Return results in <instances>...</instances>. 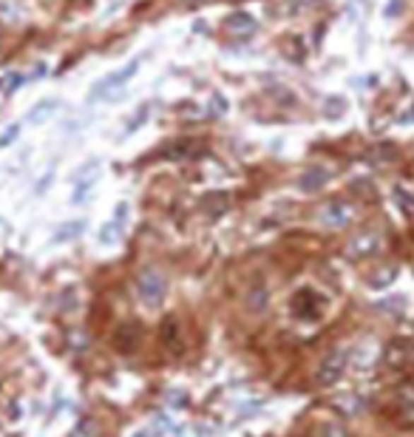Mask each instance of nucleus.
Segmentation results:
<instances>
[{
	"label": "nucleus",
	"instance_id": "obj_1",
	"mask_svg": "<svg viewBox=\"0 0 414 437\" xmlns=\"http://www.w3.org/2000/svg\"><path fill=\"white\" fill-rule=\"evenodd\" d=\"M346 366H349V352H346V349H335V352H329V355L321 361V366H318V383H321V386H332V383H338V380L343 378Z\"/></svg>",
	"mask_w": 414,
	"mask_h": 437
},
{
	"label": "nucleus",
	"instance_id": "obj_2",
	"mask_svg": "<svg viewBox=\"0 0 414 437\" xmlns=\"http://www.w3.org/2000/svg\"><path fill=\"white\" fill-rule=\"evenodd\" d=\"M136 290H139V298H142L145 304L156 307V304H162V301H165L167 281H165V279H162L156 270H145V273L139 276V284H136Z\"/></svg>",
	"mask_w": 414,
	"mask_h": 437
},
{
	"label": "nucleus",
	"instance_id": "obj_3",
	"mask_svg": "<svg viewBox=\"0 0 414 437\" xmlns=\"http://www.w3.org/2000/svg\"><path fill=\"white\" fill-rule=\"evenodd\" d=\"M136 69H139V60H131V63H128V66H122L119 71H114V74H105V77H102V80H100V83H97V86L88 91V100L94 103V100H102V97H108V94H111L114 88H119V86H122L128 77H134V71H136Z\"/></svg>",
	"mask_w": 414,
	"mask_h": 437
},
{
	"label": "nucleus",
	"instance_id": "obj_4",
	"mask_svg": "<svg viewBox=\"0 0 414 437\" xmlns=\"http://www.w3.org/2000/svg\"><path fill=\"white\" fill-rule=\"evenodd\" d=\"M352 218H355V210H352L349 202H329L321 210V225L332 228V231H341V228L352 225Z\"/></svg>",
	"mask_w": 414,
	"mask_h": 437
},
{
	"label": "nucleus",
	"instance_id": "obj_5",
	"mask_svg": "<svg viewBox=\"0 0 414 437\" xmlns=\"http://www.w3.org/2000/svg\"><path fill=\"white\" fill-rule=\"evenodd\" d=\"M136 344H139V327L125 324V327L117 330V335H114V349H117V352L131 355V352L136 349Z\"/></svg>",
	"mask_w": 414,
	"mask_h": 437
},
{
	"label": "nucleus",
	"instance_id": "obj_6",
	"mask_svg": "<svg viewBox=\"0 0 414 437\" xmlns=\"http://www.w3.org/2000/svg\"><path fill=\"white\" fill-rule=\"evenodd\" d=\"M394 406H397V417L408 426H414V386H403L394 397Z\"/></svg>",
	"mask_w": 414,
	"mask_h": 437
},
{
	"label": "nucleus",
	"instance_id": "obj_7",
	"mask_svg": "<svg viewBox=\"0 0 414 437\" xmlns=\"http://www.w3.org/2000/svg\"><path fill=\"white\" fill-rule=\"evenodd\" d=\"M162 344L170 352H179L182 349V330H179V321L176 318H165L162 321Z\"/></svg>",
	"mask_w": 414,
	"mask_h": 437
},
{
	"label": "nucleus",
	"instance_id": "obj_8",
	"mask_svg": "<svg viewBox=\"0 0 414 437\" xmlns=\"http://www.w3.org/2000/svg\"><path fill=\"white\" fill-rule=\"evenodd\" d=\"M225 26H227V32H233V35H250V32H256V21H253V15H247V12L230 15Z\"/></svg>",
	"mask_w": 414,
	"mask_h": 437
},
{
	"label": "nucleus",
	"instance_id": "obj_9",
	"mask_svg": "<svg viewBox=\"0 0 414 437\" xmlns=\"http://www.w3.org/2000/svg\"><path fill=\"white\" fill-rule=\"evenodd\" d=\"M326 182H329V170L326 168H309L307 173H301V182L298 185L304 190H321Z\"/></svg>",
	"mask_w": 414,
	"mask_h": 437
},
{
	"label": "nucleus",
	"instance_id": "obj_10",
	"mask_svg": "<svg viewBox=\"0 0 414 437\" xmlns=\"http://www.w3.org/2000/svg\"><path fill=\"white\" fill-rule=\"evenodd\" d=\"M57 111V103L54 100H43V103H37L29 114H26V122H40V120H46L49 114H54Z\"/></svg>",
	"mask_w": 414,
	"mask_h": 437
},
{
	"label": "nucleus",
	"instance_id": "obj_11",
	"mask_svg": "<svg viewBox=\"0 0 414 437\" xmlns=\"http://www.w3.org/2000/svg\"><path fill=\"white\" fill-rule=\"evenodd\" d=\"M71 437H100V423L91 420V417H83V420L71 429Z\"/></svg>",
	"mask_w": 414,
	"mask_h": 437
},
{
	"label": "nucleus",
	"instance_id": "obj_12",
	"mask_svg": "<svg viewBox=\"0 0 414 437\" xmlns=\"http://www.w3.org/2000/svg\"><path fill=\"white\" fill-rule=\"evenodd\" d=\"M247 307H250L253 313H264V310H267V290H264V287H256V290L247 296Z\"/></svg>",
	"mask_w": 414,
	"mask_h": 437
},
{
	"label": "nucleus",
	"instance_id": "obj_13",
	"mask_svg": "<svg viewBox=\"0 0 414 437\" xmlns=\"http://www.w3.org/2000/svg\"><path fill=\"white\" fill-rule=\"evenodd\" d=\"M343 111H346V100H343V97H329L326 105H324V114H326L329 120L343 117Z\"/></svg>",
	"mask_w": 414,
	"mask_h": 437
},
{
	"label": "nucleus",
	"instance_id": "obj_14",
	"mask_svg": "<svg viewBox=\"0 0 414 437\" xmlns=\"http://www.w3.org/2000/svg\"><path fill=\"white\" fill-rule=\"evenodd\" d=\"M321 437H349V434H346L343 426H338V423H326L324 431H321Z\"/></svg>",
	"mask_w": 414,
	"mask_h": 437
},
{
	"label": "nucleus",
	"instance_id": "obj_15",
	"mask_svg": "<svg viewBox=\"0 0 414 437\" xmlns=\"http://www.w3.org/2000/svg\"><path fill=\"white\" fill-rule=\"evenodd\" d=\"M80 233H83V225H80V222H77V225H66V228L57 231V242H63L66 236H80Z\"/></svg>",
	"mask_w": 414,
	"mask_h": 437
},
{
	"label": "nucleus",
	"instance_id": "obj_16",
	"mask_svg": "<svg viewBox=\"0 0 414 437\" xmlns=\"http://www.w3.org/2000/svg\"><path fill=\"white\" fill-rule=\"evenodd\" d=\"M145 117H148V105H145L142 111H136V114H134V120L128 122V128H125V134H131V131H136V125H142V122H145Z\"/></svg>",
	"mask_w": 414,
	"mask_h": 437
},
{
	"label": "nucleus",
	"instance_id": "obj_17",
	"mask_svg": "<svg viewBox=\"0 0 414 437\" xmlns=\"http://www.w3.org/2000/svg\"><path fill=\"white\" fill-rule=\"evenodd\" d=\"M18 131H20V125H12L6 134H0V148H4V145H9V142L18 136Z\"/></svg>",
	"mask_w": 414,
	"mask_h": 437
},
{
	"label": "nucleus",
	"instance_id": "obj_18",
	"mask_svg": "<svg viewBox=\"0 0 414 437\" xmlns=\"http://www.w3.org/2000/svg\"><path fill=\"white\" fill-rule=\"evenodd\" d=\"M201 4H207V0H179V6H184V9H199Z\"/></svg>",
	"mask_w": 414,
	"mask_h": 437
},
{
	"label": "nucleus",
	"instance_id": "obj_19",
	"mask_svg": "<svg viewBox=\"0 0 414 437\" xmlns=\"http://www.w3.org/2000/svg\"><path fill=\"white\" fill-rule=\"evenodd\" d=\"M134 437H156V429H142V431H136Z\"/></svg>",
	"mask_w": 414,
	"mask_h": 437
},
{
	"label": "nucleus",
	"instance_id": "obj_20",
	"mask_svg": "<svg viewBox=\"0 0 414 437\" xmlns=\"http://www.w3.org/2000/svg\"><path fill=\"white\" fill-rule=\"evenodd\" d=\"M406 120H414V108H411V111H408V117H406Z\"/></svg>",
	"mask_w": 414,
	"mask_h": 437
}]
</instances>
